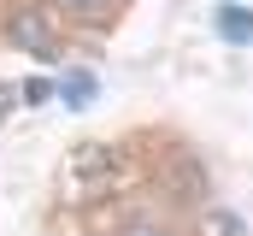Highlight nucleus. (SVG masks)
<instances>
[{"label":"nucleus","instance_id":"1","mask_svg":"<svg viewBox=\"0 0 253 236\" xmlns=\"http://www.w3.org/2000/svg\"><path fill=\"white\" fill-rule=\"evenodd\" d=\"M212 24H218V36H224V42L253 48V6H236V0H230V6H218V12H212Z\"/></svg>","mask_w":253,"mask_h":236},{"label":"nucleus","instance_id":"2","mask_svg":"<svg viewBox=\"0 0 253 236\" xmlns=\"http://www.w3.org/2000/svg\"><path fill=\"white\" fill-rule=\"evenodd\" d=\"M12 42H18V48H30V54H53V30H47V24H42V12H18V18H12Z\"/></svg>","mask_w":253,"mask_h":236},{"label":"nucleus","instance_id":"3","mask_svg":"<svg viewBox=\"0 0 253 236\" xmlns=\"http://www.w3.org/2000/svg\"><path fill=\"white\" fill-rule=\"evenodd\" d=\"M59 95H65V107H77V113H83V107L94 101V71H71V77L59 83Z\"/></svg>","mask_w":253,"mask_h":236},{"label":"nucleus","instance_id":"4","mask_svg":"<svg viewBox=\"0 0 253 236\" xmlns=\"http://www.w3.org/2000/svg\"><path fill=\"white\" fill-rule=\"evenodd\" d=\"M47 95H53V83H47V77H30V83H24V101H30V107H42Z\"/></svg>","mask_w":253,"mask_h":236},{"label":"nucleus","instance_id":"5","mask_svg":"<svg viewBox=\"0 0 253 236\" xmlns=\"http://www.w3.org/2000/svg\"><path fill=\"white\" fill-rule=\"evenodd\" d=\"M65 6H71V12H100L106 0H65Z\"/></svg>","mask_w":253,"mask_h":236},{"label":"nucleus","instance_id":"6","mask_svg":"<svg viewBox=\"0 0 253 236\" xmlns=\"http://www.w3.org/2000/svg\"><path fill=\"white\" fill-rule=\"evenodd\" d=\"M124 236H165V231H153V225H129Z\"/></svg>","mask_w":253,"mask_h":236}]
</instances>
